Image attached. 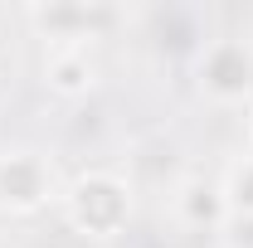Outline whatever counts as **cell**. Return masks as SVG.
Listing matches in <instances>:
<instances>
[{
  "instance_id": "6da1fadb",
  "label": "cell",
  "mask_w": 253,
  "mask_h": 248,
  "mask_svg": "<svg viewBox=\"0 0 253 248\" xmlns=\"http://www.w3.org/2000/svg\"><path fill=\"white\" fill-rule=\"evenodd\" d=\"M54 73H59L54 83H59L63 93H78L83 78H88V63H83V59H59V63H54ZM88 83H93V78H88Z\"/></svg>"
},
{
  "instance_id": "7a4b0ae2",
  "label": "cell",
  "mask_w": 253,
  "mask_h": 248,
  "mask_svg": "<svg viewBox=\"0 0 253 248\" xmlns=\"http://www.w3.org/2000/svg\"><path fill=\"white\" fill-rule=\"evenodd\" d=\"M185 209H190V219H214V190H190Z\"/></svg>"
}]
</instances>
